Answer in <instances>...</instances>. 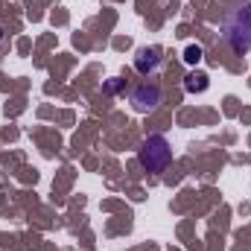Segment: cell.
Masks as SVG:
<instances>
[{
    "instance_id": "obj_4",
    "label": "cell",
    "mask_w": 251,
    "mask_h": 251,
    "mask_svg": "<svg viewBox=\"0 0 251 251\" xmlns=\"http://www.w3.org/2000/svg\"><path fill=\"white\" fill-rule=\"evenodd\" d=\"M161 64H164V50H161V47H140V50L134 53V70L143 73V76L158 73Z\"/></svg>"
},
{
    "instance_id": "obj_7",
    "label": "cell",
    "mask_w": 251,
    "mask_h": 251,
    "mask_svg": "<svg viewBox=\"0 0 251 251\" xmlns=\"http://www.w3.org/2000/svg\"><path fill=\"white\" fill-rule=\"evenodd\" d=\"M3 38H6V29H3V24H0V44H3Z\"/></svg>"
},
{
    "instance_id": "obj_3",
    "label": "cell",
    "mask_w": 251,
    "mask_h": 251,
    "mask_svg": "<svg viewBox=\"0 0 251 251\" xmlns=\"http://www.w3.org/2000/svg\"><path fill=\"white\" fill-rule=\"evenodd\" d=\"M161 100H164V94H161V88H158L155 82H143V85H137V88L131 91V108L140 111V114L155 111V108L161 105Z\"/></svg>"
},
{
    "instance_id": "obj_1",
    "label": "cell",
    "mask_w": 251,
    "mask_h": 251,
    "mask_svg": "<svg viewBox=\"0 0 251 251\" xmlns=\"http://www.w3.org/2000/svg\"><path fill=\"white\" fill-rule=\"evenodd\" d=\"M222 41L237 53L246 56L251 50V0H240L222 18Z\"/></svg>"
},
{
    "instance_id": "obj_2",
    "label": "cell",
    "mask_w": 251,
    "mask_h": 251,
    "mask_svg": "<svg viewBox=\"0 0 251 251\" xmlns=\"http://www.w3.org/2000/svg\"><path fill=\"white\" fill-rule=\"evenodd\" d=\"M137 161H140V167H143L146 173H164V170L170 167V161H173V146H170V140H167L164 134L146 137V140L140 143V149H137Z\"/></svg>"
},
{
    "instance_id": "obj_5",
    "label": "cell",
    "mask_w": 251,
    "mask_h": 251,
    "mask_svg": "<svg viewBox=\"0 0 251 251\" xmlns=\"http://www.w3.org/2000/svg\"><path fill=\"white\" fill-rule=\"evenodd\" d=\"M207 85H210V79H207V73H201V70H190L187 76H184V91H187V94H204Z\"/></svg>"
},
{
    "instance_id": "obj_6",
    "label": "cell",
    "mask_w": 251,
    "mask_h": 251,
    "mask_svg": "<svg viewBox=\"0 0 251 251\" xmlns=\"http://www.w3.org/2000/svg\"><path fill=\"white\" fill-rule=\"evenodd\" d=\"M201 56H204V53H201V47H199V44H187L181 59H184V64H190V67H193V64L201 62Z\"/></svg>"
}]
</instances>
